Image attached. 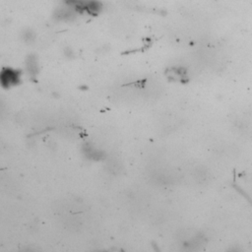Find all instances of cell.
Instances as JSON below:
<instances>
[{"mask_svg":"<svg viewBox=\"0 0 252 252\" xmlns=\"http://www.w3.org/2000/svg\"><path fill=\"white\" fill-rule=\"evenodd\" d=\"M20 73L11 68H5L0 73V84L5 88H10L19 83Z\"/></svg>","mask_w":252,"mask_h":252,"instance_id":"obj_2","label":"cell"},{"mask_svg":"<svg viewBox=\"0 0 252 252\" xmlns=\"http://www.w3.org/2000/svg\"><path fill=\"white\" fill-rule=\"evenodd\" d=\"M63 2L74 13L97 14L101 9L100 3L96 0H63Z\"/></svg>","mask_w":252,"mask_h":252,"instance_id":"obj_1","label":"cell"}]
</instances>
